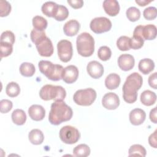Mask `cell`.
Returning <instances> with one entry per match:
<instances>
[{"instance_id": "1", "label": "cell", "mask_w": 157, "mask_h": 157, "mask_svg": "<svg viewBox=\"0 0 157 157\" xmlns=\"http://www.w3.org/2000/svg\"><path fill=\"white\" fill-rule=\"evenodd\" d=\"M143 83L142 76L137 72H133L128 75L123 86V97L125 102L134 103L137 98V91Z\"/></svg>"}, {"instance_id": "2", "label": "cell", "mask_w": 157, "mask_h": 157, "mask_svg": "<svg viewBox=\"0 0 157 157\" xmlns=\"http://www.w3.org/2000/svg\"><path fill=\"white\" fill-rule=\"evenodd\" d=\"M73 112L71 107L63 101H56L51 105L48 120L52 124L59 125L71 119Z\"/></svg>"}, {"instance_id": "3", "label": "cell", "mask_w": 157, "mask_h": 157, "mask_svg": "<svg viewBox=\"0 0 157 157\" xmlns=\"http://www.w3.org/2000/svg\"><path fill=\"white\" fill-rule=\"evenodd\" d=\"M30 37L40 56L49 57L52 55L53 46L51 40L46 36L45 31H38L33 29L31 32Z\"/></svg>"}, {"instance_id": "4", "label": "cell", "mask_w": 157, "mask_h": 157, "mask_svg": "<svg viewBox=\"0 0 157 157\" xmlns=\"http://www.w3.org/2000/svg\"><path fill=\"white\" fill-rule=\"evenodd\" d=\"M76 45L77 52L83 57L90 56L94 53V40L88 33H82L77 36Z\"/></svg>"}, {"instance_id": "5", "label": "cell", "mask_w": 157, "mask_h": 157, "mask_svg": "<svg viewBox=\"0 0 157 157\" xmlns=\"http://www.w3.org/2000/svg\"><path fill=\"white\" fill-rule=\"evenodd\" d=\"M39 71L49 80L58 81L62 79L63 67L60 64H54L46 60H41L38 63Z\"/></svg>"}, {"instance_id": "6", "label": "cell", "mask_w": 157, "mask_h": 157, "mask_svg": "<svg viewBox=\"0 0 157 157\" xmlns=\"http://www.w3.org/2000/svg\"><path fill=\"white\" fill-rule=\"evenodd\" d=\"M39 96L44 101H63L66 98V91L61 86L45 85L40 89Z\"/></svg>"}, {"instance_id": "7", "label": "cell", "mask_w": 157, "mask_h": 157, "mask_svg": "<svg viewBox=\"0 0 157 157\" xmlns=\"http://www.w3.org/2000/svg\"><path fill=\"white\" fill-rule=\"evenodd\" d=\"M96 96V91L91 88H88L77 90L74 94L73 99L77 105L89 106L94 102Z\"/></svg>"}, {"instance_id": "8", "label": "cell", "mask_w": 157, "mask_h": 157, "mask_svg": "<svg viewBox=\"0 0 157 157\" xmlns=\"http://www.w3.org/2000/svg\"><path fill=\"white\" fill-rule=\"evenodd\" d=\"M80 137V132L74 126H64L59 130V138L65 144H74L79 140Z\"/></svg>"}, {"instance_id": "9", "label": "cell", "mask_w": 157, "mask_h": 157, "mask_svg": "<svg viewBox=\"0 0 157 157\" xmlns=\"http://www.w3.org/2000/svg\"><path fill=\"white\" fill-rule=\"evenodd\" d=\"M90 29L96 34H101L109 31L112 28L111 21L104 17L93 18L90 24Z\"/></svg>"}, {"instance_id": "10", "label": "cell", "mask_w": 157, "mask_h": 157, "mask_svg": "<svg viewBox=\"0 0 157 157\" xmlns=\"http://www.w3.org/2000/svg\"><path fill=\"white\" fill-rule=\"evenodd\" d=\"M58 55L60 60L67 63L71 60L73 54L72 43L67 40H61L57 44Z\"/></svg>"}, {"instance_id": "11", "label": "cell", "mask_w": 157, "mask_h": 157, "mask_svg": "<svg viewBox=\"0 0 157 157\" xmlns=\"http://www.w3.org/2000/svg\"><path fill=\"white\" fill-rule=\"evenodd\" d=\"M103 107L108 110H115L120 105V99L118 95L114 93H107L102 99Z\"/></svg>"}, {"instance_id": "12", "label": "cell", "mask_w": 157, "mask_h": 157, "mask_svg": "<svg viewBox=\"0 0 157 157\" xmlns=\"http://www.w3.org/2000/svg\"><path fill=\"white\" fill-rule=\"evenodd\" d=\"M78 77V69L74 65H69L64 68L62 79L66 83L70 84L75 82Z\"/></svg>"}, {"instance_id": "13", "label": "cell", "mask_w": 157, "mask_h": 157, "mask_svg": "<svg viewBox=\"0 0 157 157\" xmlns=\"http://www.w3.org/2000/svg\"><path fill=\"white\" fill-rule=\"evenodd\" d=\"M88 74L93 78H99L104 74L103 66L97 61H91L86 66Z\"/></svg>"}, {"instance_id": "14", "label": "cell", "mask_w": 157, "mask_h": 157, "mask_svg": "<svg viewBox=\"0 0 157 157\" xmlns=\"http://www.w3.org/2000/svg\"><path fill=\"white\" fill-rule=\"evenodd\" d=\"M135 64V60L131 55L123 54L121 55L118 58V64L119 67L124 71H128L131 70Z\"/></svg>"}, {"instance_id": "15", "label": "cell", "mask_w": 157, "mask_h": 157, "mask_svg": "<svg viewBox=\"0 0 157 157\" xmlns=\"http://www.w3.org/2000/svg\"><path fill=\"white\" fill-rule=\"evenodd\" d=\"M129 117L131 123L134 126H138L142 124L145 121L146 113L144 110L136 108L130 112Z\"/></svg>"}, {"instance_id": "16", "label": "cell", "mask_w": 157, "mask_h": 157, "mask_svg": "<svg viewBox=\"0 0 157 157\" xmlns=\"http://www.w3.org/2000/svg\"><path fill=\"white\" fill-rule=\"evenodd\" d=\"M28 114L32 120L37 121H41L45 117V110L42 105L34 104L29 108Z\"/></svg>"}, {"instance_id": "17", "label": "cell", "mask_w": 157, "mask_h": 157, "mask_svg": "<svg viewBox=\"0 0 157 157\" xmlns=\"http://www.w3.org/2000/svg\"><path fill=\"white\" fill-rule=\"evenodd\" d=\"M103 8L107 14L111 17L116 16L120 12V5L116 0H105Z\"/></svg>"}, {"instance_id": "18", "label": "cell", "mask_w": 157, "mask_h": 157, "mask_svg": "<svg viewBox=\"0 0 157 157\" xmlns=\"http://www.w3.org/2000/svg\"><path fill=\"white\" fill-rule=\"evenodd\" d=\"M80 28L79 22L75 20H71L67 21L63 27L64 34L67 36H74L76 35Z\"/></svg>"}, {"instance_id": "19", "label": "cell", "mask_w": 157, "mask_h": 157, "mask_svg": "<svg viewBox=\"0 0 157 157\" xmlns=\"http://www.w3.org/2000/svg\"><path fill=\"white\" fill-rule=\"evenodd\" d=\"M141 34L144 40H153L155 39L157 34L156 27L154 25L149 24L145 26L142 25Z\"/></svg>"}, {"instance_id": "20", "label": "cell", "mask_w": 157, "mask_h": 157, "mask_svg": "<svg viewBox=\"0 0 157 157\" xmlns=\"http://www.w3.org/2000/svg\"><path fill=\"white\" fill-rule=\"evenodd\" d=\"M121 79L118 74L112 73L108 75L105 79V85L109 90H114L117 88L120 83Z\"/></svg>"}, {"instance_id": "21", "label": "cell", "mask_w": 157, "mask_h": 157, "mask_svg": "<svg viewBox=\"0 0 157 157\" xmlns=\"http://www.w3.org/2000/svg\"><path fill=\"white\" fill-rule=\"evenodd\" d=\"M139 70L144 74H148L155 68L154 61L150 58H144L141 59L138 64Z\"/></svg>"}, {"instance_id": "22", "label": "cell", "mask_w": 157, "mask_h": 157, "mask_svg": "<svg viewBox=\"0 0 157 157\" xmlns=\"http://www.w3.org/2000/svg\"><path fill=\"white\" fill-rule=\"evenodd\" d=\"M58 6L56 3L53 1H47L43 4L41 7L42 13L48 17H54L55 15Z\"/></svg>"}, {"instance_id": "23", "label": "cell", "mask_w": 157, "mask_h": 157, "mask_svg": "<svg viewBox=\"0 0 157 157\" xmlns=\"http://www.w3.org/2000/svg\"><path fill=\"white\" fill-rule=\"evenodd\" d=\"M156 100V93L150 90H145L141 93L140 101L144 105L146 106L152 105L155 103Z\"/></svg>"}, {"instance_id": "24", "label": "cell", "mask_w": 157, "mask_h": 157, "mask_svg": "<svg viewBox=\"0 0 157 157\" xmlns=\"http://www.w3.org/2000/svg\"><path fill=\"white\" fill-rule=\"evenodd\" d=\"M28 139L31 144L34 145H40L44 141V136L40 130L34 129L29 132Z\"/></svg>"}, {"instance_id": "25", "label": "cell", "mask_w": 157, "mask_h": 157, "mask_svg": "<svg viewBox=\"0 0 157 157\" xmlns=\"http://www.w3.org/2000/svg\"><path fill=\"white\" fill-rule=\"evenodd\" d=\"M12 120L17 125H23L26 120V115L21 109H15L12 113Z\"/></svg>"}, {"instance_id": "26", "label": "cell", "mask_w": 157, "mask_h": 157, "mask_svg": "<svg viewBox=\"0 0 157 157\" xmlns=\"http://www.w3.org/2000/svg\"><path fill=\"white\" fill-rule=\"evenodd\" d=\"M19 69L20 74L23 76L26 77H32L36 71V69L34 64L31 63L27 62L23 63L20 65Z\"/></svg>"}, {"instance_id": "27", "label": "cell", "mask_w": 157, "mask_h": 157, "mask_svg": "<svg viewBox=\"0 0 157 157\" xmlns=\"http://www.w3.org/2000/svg\"><path fill=\"white\" fill-rule=\"evenodd\" d=\"M73 154L77 157H86L90 154V148L86 144H82L74 148Z\"/></svg>"}, {"instance_id": "28", "label": "cell", "mask_w": 157, "mask_h": 157, "mask_svg": "<svg viewBox=\"0 0 157 157\" xmlns=\"http://www.w3.org/2000/svg\"><path fill=\"white\" fill-rule=\"evenodd\" d=\"M47 20L42 16L36 15L33 18V26L34 29L38 31H44L47 27Z\"/></svg>"}, {"instance_id": "29", "label": "cell", "mask_w": 157, "mask_h": 157, "mask_svg": "<svg viewBox=\"0 0 157 157\" xmlns=\"http://www.w3.org/2000/svg\"><path fill=\"white\" fill-rule=\"evenodd\" d=\"M6 94L11 98L17 96L20 93V88L18 84L15 82H11L9 83L6 88Z\"/></svg>"}, {"instance_id": "30", "label": "cell", "mask_w": 157, "mask_h": 157, "mask_svg": "<svg viewBox=\"0 0 157 157\" xmlns=\"http://www.w3.org/2000/svg\"><path fill=\"white\" fill-rule=\"evenodd\" d=\"M128 153H129V156L138 155V156L144 157L146 155V150L141 145L134 144L130 147Z\"/></svg>"}, {"instance_id": "31", "label": "cell", "mask_w": 157, "mask_h": 157, "mask_svg": "<svg viewBox=\"0 0 157 157\" xmlns=\"http://www.w3.org/2000/svg\"><path fill=\"white\" fill-rule=\"evenodd\" d=\"M117 46L121 51H127L131 48L130 38L126 36H120L117 41Z\"/></svg>"}, {"instance_id": "32", "label": "cell", "mask_w": 157, "mask_h": 157, "mask_svg": "<svg viewBox=\"0 0 157 157\" xmlns=\"http://www.w3.org/2000/svg\"><path fill=\"white\" fill-rule=\"evenodd\" d=\"M128 19L131 21H136L139 20L140 17V12L139 9L136 7H129L126 12Z\"/></svg>"}, {"instance_id": "33", "label": "cell", "mask_w": 157, "mask_h": 157, "mask_svg": "<svg viewBox=\"0 0 157 157\" xmlns=\"http://www.w3.org/2000/svg\"><path fill=\"white\" fill-rule=\"evenodd\" d=\"M144 43V40L140 35L133 34L132 37L130 38V47L134 50H137L142 47Z\"/></svg>"}, {"instance_id": "34", "label": "cell", "mask_w": 157, "mask_h": 157, "mask_svg": "<svg viewBox=\"0 0 157 157\" xmlns=\"http://www.w3.org/2000/svg\"><path fill=\"white\" fill-rule=\"evenodd\" d=\"M69 15V10L67 7L63 5H59L57 12L54 16V18L57 21H63L66 20Z\"/></svg>"}, {"instance_id": "35", "label": "cell", "mask_w": 157, "mask_h": 157, "mask_svg": "<svg viewBox=\"0 0 157 157\" xmlns=\"http://www.w3.org/2000/svg\"><path fill=\"white\" fill-rule=\"evenodd\" d=\"M112 55V52L109 47L107 46L101 47L98 51V56L99 58L102 61L109 60Z\"/></svg>"}, {"instance_id": "36", "label": "cell", "mask_w": 157, "mask_h": 157, "mask_svg": "<svg viewBox=\"0 0 157 157\" xmlns=\"http://www.w3.org/2000/svg\"><path fill=\"white\" fill-rule=\"evenodd\" d=\"M1 42H4L13 45L15 40L14 34L10 31H4L1 35Z\"/></svg>"}, {"instance_id": "37", "label": "cell", "mask_w": 157, "mask_h": 157, "mask_svg": "<svg viewBox=\"0 0 157 157\" xmlns=\"http://www.w3.org/2000/svg\"><path fill=\"white\" fill-rule=\"evenodd\" d=\"M0 50L1 58L7 57L9 56L13 52V45L4 42H0Z\"/></svg>"}, {"instance_id": "38", "label": "cell", "mask_w": 157, "mask_h": 157, "mask_svg": "<svg viewBox=\"0 0 157 157\" xmlns=\"http://www.w3.org/2000/svg\"><path fill=\"white\" fill-rule=\"evenodd\" d=\"M0 10H1L0 16L1 17L7 16L11 11L10 4L7 1L1 0L0 1Z\"/></svg>"}, {"instance_id": "39", "label": "cell", "mask_w": 157, "mask_h": 157, "mask_svg": "<svg viewBox=\"0 0 157 157\" xmlns=\"http://www.w3.org/2000/svg\"><path fill=\"white\" fill-rule=\"evenodd\" d=\"M143 15L146 20H153L156 17V8L155 7H148L144 10Z\"/></svg>"}, {"instance_id": "40", "label": "cell", "mask_w": 157, "mask_h": 157, "mask_svg": "<svg viewBox=\"0 0 157 157\" xmlns=\"http://www.w3.org/2000/svg\"><path fill=\"white\" fill-rule=\"evenodd\" d=\"M13 104L9 99H2L0 101V111L2 113L9 112L12 108Z\"/></svg>"}, {"instance_id": "41", "label": "cell", "mask_w": 157, "mask_h": 157, "mask_svg": "<svg viewBox=\"0 0 157 157\" xmlns=\"http://www.w3.org/2000/svg\"><path fill=\"white\" fill-rule=\"evenodd\" d=\"M156 72H154L153 74H151L149 77H148V84L149 85L154 88V89H156L157 86V78H156Z\"/></svg>"}, {"instance_id": "42", "label": "cell", "mask_w": 157, "mask_h": 157, "mask_svg": "<svg viewBox=\"0 0 157 157\" xmlns=\"http://www.w3.org/2000/svg\"><path fill=\"white\" fill-rule=\"evenodd\" d=\"M67 3L74 9H80L83 5L82 0H67Z\"/></svg>"}, {"instance_id": "43", "label": "cell", "mask_w": 157, "mask_h": 157, "mask_svg": "<svg viewBox=\"0 0 157 157\" xmlns=\"http://www.w3.org/2000/svg\"><path fill=\"white\" fill-rule=\"evenodd\" d=\"M156 132L157 130H155V132L150 134V136L148 137V143L150 145V146H151L152 147L156 148Z\"/></svg>"}, {"instance_id": "44", "label": "cell", "mask_w": 157, "mask_h": 157, "mask_svg": "<svg viewBox=\"0 0 157 157\" xmlns=\"http://www.w3.org/2000/svg\"><path fill=\"white\" fill-rule=\"evenodd\" d=\"M156 118V107H155L151 109L150 112V119L153 123L156 124L157 123Z\"/></svg>"}, {"instance_id": "45", "label": "cell", "mask_w": 157, "mask_h": 157, "mask_svg": "<svg viewBox=\"0 0 157 157\" xmlns=\"http://www.w3.org/2000/svg\"><path fill=\"white\" fill-rule=\"evenodd\" d=\"M152 1H147V0H136V2L140 6H145L151 2Z\"/></svg>"}]
</instances>
